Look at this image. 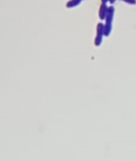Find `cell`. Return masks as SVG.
Here are the masks:
<instances>
[{"mask_svg": "<svg viewBox=\"0 0 136 161\" xmlns=\"http://www.w3.org/2000/svg\"><path fill=\"white\" fill-rule=\"evenodd\" d=\"M81 2H82L81 0H69V1H68V2L66 3L65 6H66V8H68V9H73V8L79 6Z\"/></svg>", "mask_w": 136, "mask_h": 161, "instance_id": "obj_4", "label": "cell"}, {"mask_svg": "<svg viewBox=\"0 0 136 161\" xmlns=\"http://www.w3.org/2000/svg\"><path fill=\"white\" fill-rule=\"evenodd\" d=\"M115 1H116V0H109V2H110L111 4H113V3H114Z\"/></svg>", "mask_w": 136, "mask_h": 161, "instance_id": "obj_7", "label": "cell"}, {"mask_svg": "<svg viewBox=\"0 0 136 161\" xmlns=\"http://www.w3.org/2000/svg\"><path fill=\"white\" fill-rule=\"evenodd\" d=\"M104 24L103 23H98L97 25V33L95 37V46L99 47L102 43L103 36H104Z\"/></svg>", "mask_w": 136, "mask_h": 161, "instance_id": "obj_2", "label": "cell"}, {"mask_svg": "<svg viewBox=\"0 0 136 161\" xmlns=\"http://www.w3.org/2000/svg\"><path fill=\"white\" fill-rule=\"evenodd\" d=\"M107 2H109V0H101V3L107 4Z\"/></svg>", "mask_w": 136, "mask_h": 161, "instance_id": "obj_6", "label": "cell"}, {"mask_svg": "<svg viewBox=\"0 0 136 161\" xmlns=\"http://www.w3.org/2000/svg\"><path fill=\"white\" fill-rule=\"evenodd\" d=\"M108 11H109V7L107 6V4L101 3L99 9H98V16L100 18V20H105L107 14H108Z\"/></svg>", "mask_w": 136, "mask_h": 161, "instance_id": "obj_3", "label": "cell"}, {"mask_svg": "<svg viewBox=\"0 0 136 161\" xmlns=\"http://www.w3.org/2000/svg\"><path fill=\"white\" fill-rule=\"evenodd\" d=\"M81 1H83V0H81Z\"/></svg>", "mask_w": 136, "mask_h": 161, "instance_id": "obj_8", "label": "cell"}, {"mask_svg": "<svg viewBox=\"0 0 136 161\" xmlns=\"http://www.w3.org/2000/svg\"><path fill=\"white\" fill-rule=\"evenodd\" d=\"M121 1H123L127 4H129V5H135L136 4V0H121Z\"/></svg>", "mask_w": 136, "mask_h": 161, "instance_id": "obj_5", "label": "cell"}, {"mask_svg": "<svg viewBox=\"0 0 136 161\" xmlns=\"http://www.w3.org/2000/svg\"><path fill=\"white\" fill-rule=\"evenodd\" d=\"M113 16H114V8H113V6H110L108 14L105 18V23H104V34L106 36H109L112 32Z\"/></svg>", "mask_w": 136, "mask_h": 161, "instance_id": "obj_1", "label": "cell"}]
</instances>
